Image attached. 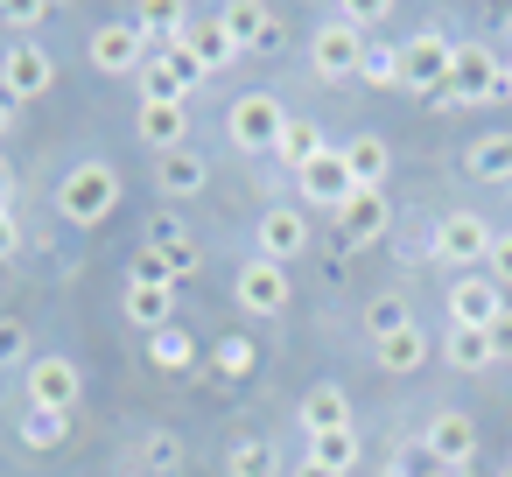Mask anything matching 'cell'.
Returning a JSON list of instances; mask_svg holds the SVG:
<instances>
[{
  "label": "cell",
  "instance_id": "cell-32",
  "mask_svg": "<svg viewBox=\"0 0 512 477\" xmlns=\"http://www.w3.org/2000/svg\"><path fill=\"white\" fill-rule=\"evenodd\" d=\"M71 428V414H50V407H22V442L29 449H57Z\"/></svg>",
  "mask_w": 512,
  "mask_h": 477
},
{
  "label": "cell",
  "instance_id": "cell-13",
  "mask_svg": "<svg viewBox=\"0 0 512 477\" xmlns=\"http://www.w3.org/2000/svg\"><path fill=\"white\" fill-rule=\"evenodd\" d=\"M253 239H260V260L288 267L295 253H309V211H302V204H267Z\"/></svg>",
  "mask_w": 512,
  "mask_h": 477
},
{
  "label": "cell",
  "instance_id": "cell-33",
  "mask_svg": "<svg viewBox=\"0 0 512 477\" xmlns=\"http://www.w3.org/2000/svg\"><path fill=\"white\" fill-rule=\"evenodd\" d=\"M190 239H197V232H190L176 211H155V218H148V232H141V246H155V253H183Z\"/></svg>",
  "mask_w": 512,
  "mask_h": 477
},
{
  "label": "cell",
  "instance_id": "cell-26",
  "mask_svg": "<svg viewBox=\"0 0 512 477\" xmlns=\"http://www.w3.org/2000/svg\"><path fill=\"white\" fill-rule=\"evenodd\" d=\"M463 169H470L477 183H512V134H484V141H470V148H463Z\"/></svg>",
  "mask_w": 512,
  "mask_h": 477
},
{
  "label": "cell",
  "instance_id": "cell-27",
  "mask_svg": "<svg viewBox=\"0 0 512 477\" xmlns=\"http://www.w3.org/2000/svg\"><path fill=\"white\" fill-rule=\"evenodd\" d=\"M442 358H449L456 372H484V365H498L491 330H456V323H449V337H442Z\"/></svg>",
  "mask_w": 512,
  "mask_h": 477
},
{
  "label": "cell",
  "instance_id": "cell-22",
  "mask_svg": "<svg viewBox=\"0 0 512 477\" xmlns=\"http://www.w3.org/2000/svg\"><path fill=\"white\" fill-rule=\"evenodd\" d=\"M330 428H358L351 421V400H344V386H309L302 393V435H330Z\"/></svg>",
  "mask_w": 512,
  "mask_h": 477
},
{
  "label": "cell",
  "instance_id": "cell-47",
  "mask_svg": "<svg viewBox=\"0 0 512 477\" xmlns=\"http://www.w3.org/2000/svg\"><path fill=\"white\" fill-rule=\"evenodd\" d=\"M8 113H15V106H8V92H0V134H8Z\"/></svg>",
  "mask_w": 512,
  "mask_h": 477
},
{
  "label": "cell",
  "instance_id": "cell-14",
  "mask_svg": "<svg viewBox=\"0 0 512 477\" xmlns=\"http://www.w3.org/2000/svg\"><path fill=\"white\" fill-rule=\"evenodd\" d=\"M232 295H239V309H246V316H281L295 288H288V267H274V260H260V253H253V260L239 267Z\"/></svg>",
  "mask_w": 512,
  "mask_h": 477
},
{
  "label": "cell",
  "instance_id": "cell-44",
  "mask_svg": "<svg viewBox=\"0 0 512 477\" xmlns=\"http://www.w3.org/2000/svg\"><path fill=\"white\" fill-rule=\"evenodd\" d=\"M491 351H498V358H512V309L491 323Z\"/></svg>",
  "mask_w": 512,
  "mask_h": 477
},
{
  "label": "cell",
  "instance_id": "cell-29",
  "mask_svg": "<svg viewBox=\"0 0 512 477\" xmlns=\"http://www.w3.org/2000/svg\"><path fill=\"white\" fill-rule=\"evenodd\" d=\"M190 358H197V337H190V330H176V323H169V330H155V337H148V365H155V372H183Z\"/></svg>",
  "mask_w": 512,
  "mask_h": 477
},
{
  "label": "cell",
  "instance_id": "cell-1",
  "mask_svg": "<svg viewBox=\"0 0 512 477\" xmlns=\"http://www.w3.org/2000/svg\"><path fill=\"white\" fill-rule=\"evenodd\" d=\"M57 211L71 225H106L120 211V169L113 162H71L57 183Z\"/></svg>",
  "mask_w": 512,
  "mask_h": 477
},
{
  "label": "cell",
  "instance_id": "cell-8",
  "mask_svg": "<svg viewBox=\"0 0 512 477\" xmlns=\"http://www.w3.org/2000/svg\"><path fill=\"white\" fill-rule=\"evenodd\" d=\"M85 57H92L99 78H141V64H148V36H141V22H106V29H92Z\"/></svg>",
  "mask_w": 512,
  "mask_h": 477
},
{
  "label": "cell",
  "instance_id": "cell-15",
  "mask_svg": "<svg viewBox=\"0 0 512 477\" xmlns=\"http://www.w3.org/2000/svg\"><path fill=\"white\" fill-rule=\"evenodd\" d=\"M295 183H302V197H309V204H323V211H344V204L358 197V183H351V169H344V148H323Z\"/></svg>",
  "mask_w": 512,
  "mask_h": 477
},
{
  "label": "cell",
  "instance_id": "cell-24",
  "mask_svg": "<svg viewBox=\"0 0 512 477\" xmlns=\"http://www.w3.org/2000/svg\"><path fill=\"white\" fill-rule=\"evenodd\" d=\"M120 309H127V323H134V330H148V337L176 323V295H169V288H141V281H127Z\"/></svg>",
  "mask_w": 512,
  "mask_h": 477
},
{
  "label": "cell",
  "instance_id": "cell-3",
  "mask_svg": "<svg viewBox=\"0 0 512 477\" xmlns=\"http://www.w3.org/2000/svg\"><path fill=\"white\" fill-rule=\"evenodd\" d=\"M281 127H288V106H281L274 92H239V99L225 106V141H232L239 155H274Z\"/></svg>",
  "mask_w": 512,
  "mask_h": 477
},
{
  "label": "cell",
  "instance_id": "cell-11",
  "mask_svg": "<svg viewBox=\"0 0 512 477\" xmlns=\"http://www.w3.org/2000/svg\"><path fill=\"white\" fill-rule=\"evenodd\" d=\"M505 309H512V302H505V288H498L491 274H456V281H449V323H456V330H491Z\"/></svg>",
  "mask_w": 512,
  "mask_h": 477
},
{
  "label": "cell",
  "instance_id": "cell-38",
  "mask_svg": "<svg viewBox=\"0 0 512 477\" xmlns=\"http://www.w3.org/2000/svg\"><path fill=\"white\" fill-rule=\"evenodd\" d=\"M211 358H218V372H225V379H246V372L260 365L253 337H218V351H211Z\"/></svg>",
  "mask_w": 512,
  "mask_h": 477
},
{
  "label": "cell",
  "instance_id": "cell-6",
  "mask_svg": "<svg viewBox=\"0 0 512 477\" xmlns=\"http://www.w3.org/2000/svg\"><path fill=\"white\" fill-rule=\"evenodd\" d=\"M449 64H456V43L442 36V29H421V36H407L400 43V92H442L449 85Z\"/></svg>",
  "mask_w": 512,
  "mask_h": 477
},
{
  "label": "cell",
  "instance_id": "cell-41",
  "mask_svg": "<svg viewBox=\"0 0 512 477\" xmlns=\"http://www.w3.org/2000/svg\"><path fill=\"white\" fill-rule=\"evenodd\" d=\"M400 477H456V470H442L421 442H407V449H400Z\"/></svg>",
  "mask_w": 512,
  "mask_h": 477
},
{
  "label": "cell",
  "instance_id": "cell-21",
  "mask_svg": "<svg viewBox=\"0 0 512 477\" xmlns=\"http://www.w3.org/2000/svg\"><path fill=\"white\" fill-rule=\"evenodd\" d=\"M372 365H379V372H393V379L421 372V365H428V330H421V323H407V330L379 337V344H372Z\"/></svg>",
  "mask_w": 512,
  "mask_h": 477
},
{
  "label": "cell",
  "instance_id": "cell-19",
  "mask_svg": "<svg viewBox=\"0 0 512 477\" xmlns=\"http://www.w3.org/2000/svg\"><path fill=\"white\" fill-rule=\"evenodd\" d=\"M337 232H344L351 246H372V239H386V232H393V204H386V190H358V197L337 211Z\"/></svg>",
  "mask_w": 512,
  "mask_h": 477
},
{
  "label": "cell",
  "instance_id": "cell-17",
  "mask_svg": "<svg viewBox=\"0 0 512 477\" xmlns=\"http://www.w3.org/2000/svg\"><path fill=\"white\" fill-rule=\"evenodd\" d=\"M218 22H225V36H232L239 50H274V43H281V15L260 8V0H225Z\"/></svg>",
  "mask_w": 512,
  "mask_h": 477
},
{
  "label": "cell",
  "instance_id": "cell-4",
  "mask_svg": "<svg viewBox=\"0 0 512 477\" xmlns=\"http://www.w3.org/2000/svg\"><path fill=\"white\" fill-rule=\"evenodd\" d=\"M204 78H211V71H204L183 43H169V50H155V57L141 64V99H148V106H183Z\"/></svg>",
  "mask_w": 512,
  "mask_h": 477
},
{
  "label": "cell",
  "instance_id": "cell-10",
  "mask_svg": "<svg viewBox=\"0 0 512 477\" xmlns=\"http://www.w3.org/2000/svg\"><path fill=\"white\" fill-rule=\"evenodd\" d=\"M309 71H316L323 85L358 78V71H365V36H358V29H344V22H323V29L309 36Z\"/></svg>",
  "mask_w": 512,
  "mask_h": 477
},
{
  "label": "cell",
  "instance_id": "cell-16",
  "mask_svg": "<svg viewBox=\"0 0 512 477\" xmlns=\"http://www.w3.org/2000/svg\"><path fill=\"white\" fill-rule=\"evenodd\" d=\"M176 43H183L211 78L239 57V43H232V36H225V22H218V8H211V15H204V8H190V22H183V36H176Z\"/></svg>",
  "mask_w": 512,
  "mask_h": 477
},
{
  "label": "cell",
  "instance_id": "cell-25",
  "mask_svg": "<svg viewBox=\"0 0 512 477\" xmlns=\"http://www.w3.org/2000/svg\"><path fill=\"white\" fill-rule=\"evenodd\" d=\"M323 148H330V141L316 134V120H295V113H288V127H281V141H274V162H281L288 176H302V169H309V162H316Z\"/></svg>",
  "mask_w": 512,
  "mask_h": 477
},
{
  "label": "cell",
  "instance_id": "cell-42",
  "mask_svg": "<svg viewBox=\"0 0 512 477\" xmlns=\"http://www.w3.org/2000/svg\"><path fill=\"white\" fill-rule=\"evenodd\" d=\"M148 463H155V470H176V463H183V442H176V435H148Z\"/></svg>",
  "mask_w": 512,
  "mask_h": 477
},
{
  "label": "cell",
  "instance_id": "cell-46",
  "mask_svg": "<svg viewBox=\"0 0 512 477\" xmlns=\"http://www.w3.org/2000/svg\"><path fill=\"white\" fill-rule=\"evenodd\" d=\"M295 477H344V470H323V463H309V456H302V463H295Z\"/></svg>",
  "mask_w": 512,
  "mask_h": 477
},
{
  "label": "cell",
  "instance_id": "cell-45",
  "mask_svg": "<svg viewBox=\"0 0 512 477\" xmlns=\"http://www.w3.org/2000/svg\"><path fill=\"white\" fill-rule=\"evenodd\" d=\"M0 204L15 211V169H8V162H0Z\"/></svg>",
  "mask_w": 512,
  "mask_h": 477
},
{
  "label": "cell",
  "instance_id": "cell-23",
  "mask_svg": "<svg viewBox=\"0 0 512 477\" xmlns=\"http://www.w3.org/2000/svg\"><path fill=\"white\" fill-rule=\"evenodd\" d=\"M344 169H351L358 190H379L386 169H393V148H386L379 134H351V141H344Z\"/></svg>",
  "mask_w": 512,
  "mask_h": 477
},
{
  "label": "cell",
  "instance_id": "cell-48",
  "mask_svg": "<svg viewBox=\"0 0 512 477\" xmlns=\"http://www.w3.org/2000/svg\"><path fill=\"white\" fill-rule=\"evenodd\" d=\"M505 99H512V57H505Z\"/></svg>",
  "mask_w": 512,
  "mask_h": 477
},
{
  "label": "cell",
  "instance_id": "cell-31",
  "mask_svg": "<svg viewBox=\"0 0 512 477\" xmlns=\"http://www.w3.org/2000/svg\"><path fill=\"white\" fill-rule=\"evenodd\" d=\"M274 463H281V456H274L267 442H253V435H246V442H232V456H225V477H281Z\"/></svg>",
  "mask_w": 512,
  "mask_h": 477
},
{
  "label": "cell",
  "instance_id": "cell-35",
  "mask_svg": "<svg viewBox=\"0 0 512 477\" xmlns=\"http://www.w3.org/2000/svg\"><path fill=\"white\" fill-rule=\"evenodd\" d=\"M407 323H414V316H407L400 295H372V302H365V330H372V344L393 337V330H407Z\"/></svg>",
  "mask_w": 512,
  "mask_h": 477
},
{
  "label": "cell",
  "instance_id": "cell-49",
  "mask_svg": "<svg viewBox=\"0 0 512 477\" xmlns=\"http://www.w3.org/2000/svg\"><path fill=\"white\" fill-rule=\"evenodd\" d=\"M498 477H512V463H505V470H498Z\"/></svg>",
  "mask_w": 512,
  "mask_h": 477
},
{
  "label": "cell",
  "instance_id": "cell-40",
  "mask_svg": "<svg viewBox=\"0 0 512 477\" xmlns=\"http://www.w3.org/2000/svg\"><path fill=\"white\" fill-rule=\"evenodd\" d=\"M484 274L512 295V232H491V260H484Z\"/></svg>",
  "mask_w": 512,
  "mask_h": 477
},
{
  "label": "cell",
  "instance_id": "cell-39",
  "mask_svg": "<svg viewBox=\"0 0 512 477\" xmlns=\"http://www.w3.org/2000/svg\"><path fill=\"white\" fill-rule=\"evenodd\" d=\"M365 85H379V92H393L400 85V50H379V43H365V71H358Z\"/></svg>",
  "mask_w": 512,
  "mask_h": 477
},
{
  "label": "cell",
  "instance_id": "cell-5",
  "mask_svg": "<svg viewBox=\"0 0 512 477\" xmlns=\"http://www.w3.org/2000/svg\"><path fill=\"white\" fill-rule=\"evenodd\" d=\"M428 253L449 260L456 274H484V260H491V225H484L477 211H449V218L428 232Z\"/></svg>",
  "mask_w": 512,
  "mask_h": 477
},
{
  "label": "cell",
  "instance_id": "cell-43",
  "mask_svg": "<svg viewBox=\"0 0 512 477\" xmlns=\"http://www.w3.org/2000/svg\"><path fill=\"white\" fill-rule=\"evenodd\" d=\"M15 253H22V218L0 204V260H15Z\"/></svg>",
  "mask_w": 512,
  "mask_h": 477
},
{
  "label": "cell",
  "instance_id": "cell-2",
  "mask_svg": "<svg viewBox=\"0 0 512 477\" xmlns=\"http://www.w3.org/2000/svg\"><path fill=\"white\" fill-rule=\"evenodd\" d=\"M449 106H484V99H505V57L491 43H456V64H449V85L435 92Z\"/></svg>",
  "mask_w": 512,
  "mask_h": 477
},
{
  "label": "cell",
  "instance_id": "cell-7",
  "mask_svg": "<svg viewBox=\"0 0 512 477\" xmlns=\"http://www.w3.org/2000/svg\"><path fill=\"white\" fill-rule=\"evenodd\" d=\"M421 449L442 463V470H470L477 463V449H484V435H477V421L463 414V407H442V414H428V428H421Z\"/></svg>",
  "mask_w": 512,
  "mask_h": 477
},
{
  "label": "cell",
  "instance_id": "cell-36",
  "mask_svg": "<svg viewBox=\"0 0 512 477\" xmlns=\"http://www.w3.org/2000/svg\"><path fill=\"white\" fill-rule=\"evenodd\" d=\"M50 15H57L50 0H8V8H0V22H8V29H15L22 43H29V36H36V29L50 22Z\"/></svg>",
  "mask_w": 512,
  "mask_h": 477
},
{
  "label": "cell",
  "instance_id": "cell-30",
  "mask_svg": "<svg viewBox=\"0 0 512 477\" xmlns=\"http://www.w3.org/2000/svg\"><path fill=\"white\" fill-rule=\"evenodd\" d=\"M15 365H22V372L36 365V337H29L22 316H0V372H15Z\"/></svg>",
  "mask_w": 512,
  "mask_h": 477
},
{
  "label": "cell",
  "instance_id": "cell-37",
  "mask_svg": "<svg viewBox=\"0 0 512 477\" xmlns=\"http://www.w3.org/2000/svg\"><path fill=\"white\" fill-rule=\"evenodd\" d=\"M386 15H393V0H344V8H330V22H344V29H358V36L379 29Z\"/></svg>",
  "mask_w": 512,
  "mask_h": 477
},
{
  "label": "cell",
  "instance_id": "cell-18",
  "mask_svg": "<svg viewBox=\"0 0 512 477\" xmlns=\"http://www.w3.org/2000/svg\"><path fill=\"white\" fill-rule=\"evenodd\" d=\"M204 183H211V162H204L197 148L155 155V190H162L169 204H183V197H204Z\"/></svg>",
  "mask_w": 512,
  "mask_h": 477
},
{
  "label": "cell",
  "instance_id": "cell-34",
  "mask_svg": "<svg viewBox=\"0 0 512 477\" xmlns=\"http://www.w3.org/2000/svg\"><path fill=\"white\" fill-rule=\"evenodd\" d=\"M127 281H141V288H169V295H176V260L155 253V246H134V274H127Z\"/></svg>",
  "mask_w": 512,
  "mask_h": 477
},
{
  "label": "cell",
  "instance_id": "cell-28",
  "mask_svg": "<svg viewBox=\"0 0 512 477\" xmlns=\"http://www.w3.org/2000/svg\"><path fill=\"white\" fill-rule=\"evenodd\" d=\"M365 456V435L358 428H330V435H309V463H323V470H344L351 477V463Z\"/></svg>",
  "mask_w": 512,
  "mask_h": 477
},
{
  "label": "cell",
  "instance_id": "cell-9",
  "mask_svg": "<svg viewBox=\"0 0 512 477\" xmlns=\"http://www.w3.org/2000/svg\"><path fill=\"white\" fill-rule=\"evenodd\" d=\"M22 386H29V407H50V414H71V407L85 400L78 358H57V351H43V358L22 372Z\"/></svg>",
  "mask_w": 512,
  "mask_h": 477
},
{
  "label": "cell",
  "instance_id": "cell-12",
  "mask_svg": "<svg viewBox=\"0 0 512 477\" xmlns=\"http://www.w3.org/2000/svg\"><path fill=\"white\" fill-rule=\"evenodd\" d=\"M50 85H57V64H50V50H43V43H15L8 57H0V92H8V106L43 99Z\"/></svg>",
  "mask_w": 512,
  "mask_h": 477
},
{
  "label": "cell",
  "instance_id": "cell-20",
  "mask_svg": "<svg viewBox=\"0 0 512 477\" xmlns=\"http://www.w3.org/2000/svg\"><path fill=\"white\" fill-rule=\"evenodd\" d=\"M134 134H141V148H148V155H176V148H183V134H190V106H148V99H141Z\"/></svg>",
  "mask_w": 512,
  "mask_h": 477
}]
</instances>
